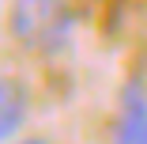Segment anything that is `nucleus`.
<instances>
[{
    "mask_svg": "<svg viewBox=\"0 0 147 144\" xmlns=\"http://www.w3.org/2000/svg\"><path fill=\"white\" fill-rule=\"evenodd\" d=\"M72 4L68 0H15L8 12L11 38L30 53H57L72 38Z\"/></svg>",
    "mask_w": 147,
    "mask_h": 144,
    "instance_id": "f257e3e1",
    "label": "nucleus"
},
{
    "mask_svg": "<svg viewBox=\"0 0 147 144\" xmlns=\"http://www.w3.org/2000/svg\"><path fill=\"white\" fill-rule=\"evenodd\" d=\"M26 114H30V95L19 80L11 76H0V144L11 140L23 125H26Z\"/></svg>",
    "mask_w": 147,
    "mask_h": 144,
    "instance_id": "f03ea898",
    "label": "nucleus"
},
{
    "mask_svg": "<svg viewBox=\"0 0 147 144\" xmlns=\"http://www.w3.org/2000/svg\"><path fill=\"white\" fill-rule=\"evenodd\" d=\"M117 144H147V95L140 91V83H128L121 95Z\"/></svg>",
    "mask_w": 147,
    "mask_h": 144,
    "instance_id": "7ed1b4c3",
    "label": "nucleus"
},
{
    "mask_svg": "<svg viewBox=\"0 0 147 144\" xmlns=\"http://www.w3.org/2000/svg\"><path fill=\"white\" fill-rule=\"evenodd\" d=\"M15 144H49L45 136H26V140H15Z\"/></svg>",
    "mask_w": 147,
    "mask_h": 144,
    "instance_id": "20e7f679",
    "label": "nucleus"
}]
</instances>
